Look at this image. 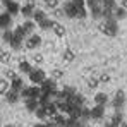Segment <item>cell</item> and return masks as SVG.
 Masks as SVG:
<instances>
[{"label":"cell","mask_w":127,"mask_h":127,"mask_svg":"<svg viewBox=\"0 0 127 127\" xmlns=\"http://www.w3.org/2000/svg\"><path fill=\"white\" fill-rule=\"evenodd\" d=\"M86 5H88V7L91 9L93 5H98V0H86Z\"/></svg>","instance_id":"f6af8a7d"},{"label":"cell","mask_w":127,"mask_h":127,"mask_svg":"<svg viewBox=\"0 0 127 127\" xmlns=\"http://www.w3.org/2000/svg\"><path fill=\"white\" fill-rule=\"evenodd\" d=\"M31 19H33V21L36 22V24H40V22H41L43 19H46V12H45V10H41V9H36Z\"/></svg>","instance_id":"44dd1931"},{"label":"cell","mask_w":127,"mask_h":127,"mask_svg":"<svg viewBox=\"0 0 127 127\" xmlns=\"http://www.w3.org/2000/svg\"><path fill=\"white\" fill-rule=\"evenodd\" d=\"M89 115H91V119H95V120L103 119V115H105V106L95 105L93 108H89Z\"/></svg>","instance_id":"ba28073f"},{"label":"cell","mask_w":127,"mask_h":127,"mask_svg":"<svg viewBox=\"0 0 127 127\" xmlns=\"http://www.w3.org/2000/svg\"><path fill=\"white\" fill-rule=\"evenodd\" d=\"M9 89H10V81L5 79V77H2L0 79V95H5Z\"/></svg>","instance_id":"4316f807"},{"label":"cell","mask_w":127,"mask_h":127,"mask_svg":"<svg viewBox=\"0 0 127 127\" xmlns=\"http://www.w3.org/2000/svg\"><path fill=\"white\" fill-rule=\"evenodd\" d=\"M52 120L57 124L59 127H65V122H67V117L64 115V113H57L55 117H52Z\"/></svg>","instance_id":"d4e9b609"},{"label":"cell","mask_w":127,"mask_h":127,"mask_svg":"<svg viewBox=\"0 0 127 127\" xmlns=\"http://www.w3.org/2000/svg\"><path fill=\"white\" fill-rule=\"evenodd\" d=\"M9 45H10L12 50H21V48H22V41H21V40H16L14 36H12V41L9 43Z\"/></svg>","instance_id":"d6a6232c"},{"label":"cell","mask_w":127,"mask_h":127,"mask_svg":"<svg viewBox=\"0 0 127 127\" xmlns=\"http://www.w3.org/2000/svg\"><path fill=\"white\" fill-rule=\"evenodd\" d=\"M0 53H2V50H0Z\"/></svg>","instance_id":"11a10c76"},{"label":"cell","mask_w":127,"mask_h":127,"mask_svg":"<svg viewBox=\"0 0 127 127\" xmlns=\"http://www.w3.org/2000/svg\"><path fill=\"white\" fill-rule=\"evenodd\" d=\"M24 106H26V110L28 112H31V113H34L36 110H38V100H34V98H28V100H24Z\"/></svg>","instance_id":"4fadbf2b"},{"label":"cell","mask_w":127,"mask_h":127,"mask_svg":"<svg viewBox=\"0 0 127 127\" xmlns=\"http://www.w3.org/2000/svg\"><path fill=\"white\" fill-rule=\"evenodd\" d=\"M45 110H46L48 119H52V117H55V115L59 113V108H57V103H55V101H50L48 105L45 106Z\"/></svg>","instance_id":"ac0fdd59"},{"label":"cell","mask_w":127,"mask_h":127,"mask_svg":"<svg viewBox=\"0 0 127 127\" xmlns=\"http://www.w3.org/2000/svg\"><path fill=\"white\" fill-rule=\"evenodd\" d=\"M24 86H26V84H24L22 77H19V76H16V77L10 81V89H14V91H19V93H21Z\"/></svg>","instance_id":"5bb4252c"},{"label":"cell","mask_w":127,"mask_h":127,"mask_svg":"<svg viewBox=\"0 0 127 127\" xmlns=\"http://www.w3.org/2000/svg\"><path fill=\"white\" fill-rule=\"evenodd\" d=\"M98 84H100V81H98V79H95V77L88 79V88H89V89H96Z\"/></svg>","instance_id":"d590c367"},{"label":"cell","mask_w":127,"mask_h":127,"mask_svg":"<svg viewBox=\"0 0 127 127\" xmlns=\"http://www.w3.org/2000/svg\"><path fill=\"white\" fill-rule=\"evenodd\" d=\"M100 31H101L103 34H106V36H110V38L117 36V34H119V21H115V19L103 21V24L100 26Z\"/></svg>","instance_id":"6da1fadb"},{"label":"cell","mask_w":127,"mask_h":127,"mask_svg":"<svg viewBox=\"0 0 127 127\" xmlns=\"http://www.w3.org/2000/svg\"><path fill=\"white\" fill-rule=\"evenodd\" d=\"M120 3H122V5H120V7H124V9H126V10H127V0H122V2H120Z\"/></svg>","instance_id":"c3c4849f"},{"label":"cell","mask_w":127,"mask_h":127,"mask_svg":"<svg viewBox=\"0 0 127 127\" xmlns=\"http://www.w3.org/2000/svg\"><path fill=\"white\" fill-rule=\"evenodd\" d=\"M0 62L9 64L10 62V53H9V52H2V53H0Z\"/></svg>","instance_id":"e575fe53"},{"label":"cell","mask_w":127,"mask_h":127,"mask_svg":"<svg viewBox=\"0 0 127 127\" xmlns=\"http://www.w3.org/2000/svg\"><path fill=\"white\" fill-rule=\"evenodd\" d=\"M69 103H70V105H76V106H83L84 105V96H83L81 93H76V95L69 100Z\"/></svg>","instance_id":"ffe728a7"},{"label":"cell","mask_w":127,"mask_h":127,"mask_svg":"<svg viewBox=\"0 0 127 127\" xmlns=\"http://www.w3.org/2000/svg\"><path fill=\"white\" fill-rule=\"evenodd\" d=\"M24 46L28 48V50H36L38 46H41V36L40 34H31V36H28L26 38V41H24Z\"/></svg>","instance_id":"277c9868"},{"label":"cell","mask_w":127,"mask_h":127,"mask_svg":"<svg viewBox=\"0 0 127 127\" xmlns=\"http://www.w3.org/2000/svg\"><path fill=\"white\" fill-rule=\"evenodd\" d=\"M45 127H59V126H57V124H55V122L50 119V122H48V124H45Z\"/></svg>","instance_id":"bcb514c9"},{"label":"cell","mask_w":127,"mask_h":127,"mask_svg":"<svg viewBox=\"0 0 127 127\" xmlns=\"http://www.w3.org/2000/svg\"><path fill=\"white\" fill-rule=\"evenodd\" d=\"M65 127H81V122H79L77 119L67 117V122H65Z\"/></svg>","instance_id":"1f68e13d"},{"label":"cell","mask_w":127,"mask_h":127,"mask_svg":"<svg viewBox=\"0 0 127 127\" xmlns=\"http://www.w3.org/2000/svg\"><path fill=\"white\" fill-rule=\"evenodd\" d=\"M22 29H24V33H26V36H31V34H34V29H36V22L31 21V19H26V21L21 24Z\"/></svg>","instance_id":"8fae6325"},{"label":"cell","mask_w":127,"mask_h":127,"mask_svg":"<svg viewBox=\"0 0 127 127\" xmlns=\"http://www.w3.org/2000/svg\"><path fill=\"white\" fill-rule=\"evenodd\" d=\"M101 7H103V9L113 10V9L117 7V2H115V0H103V2H101Z\"/></svg>","instance_id":"f546056e"},{"label":"cell","mask_w":127,"mask_h":127,"mask_svg":"<svg viewBox=\"0 0 127 127\" xmlns=\"http://www.w3.org/2000/svg\"><path fill=\"white\" fill-rule=\"evenodd\" d=\"M113 17H115V21H122V19H126V17H127V10L124 9V7L117 5V7L113 9Z\"/></svg>","instance_id":"9a60e30c"},{"label":"cell","mask_w":127,"mask_h":127,"mask_svg":"<svg viewBox=\"0 0 127 127\" xmlns=\"http://www.w3.org/2000/svg\"><path fill=\"white\" fill-rule=\"evenodd\" d=\"M120 127H127V122H122V124H120Z\"/></svg>","instance_id":"816d5d0a"},{"label":"cell","mask_w":127,"mask_h":127,"mask_svg":"<svg viewBox=\"0 0 127 127\" xmlns=\"http://www.w3.org/2000/svg\"><path fill=\"white\" fill-rule=\"evenodd\" d=\"M21 96L24 100H28V98L38 100V98L41 96V88H40V86H24L22 91H21Z\"/></svg>","instance_id":"7a4b0ae2"},{"label":"cell","mask_w":127,"mask_h":127,"mask_svg":"<svg viewBox=\"0 0 127 127\" xmlns=\"http://www.w3.org/2000/svg\"><path fill=\"white\" fill-rule=\"evenodd\" d=\"M72 3L79 9V7H86V0H72Z\"/></svg>","instance_id":"b9f144b4"},{"label":"cell","mask_w":127,"mask_h":127,"mask_svg":"<svg viewBox=\"0 0 127 127\" xmlns=\"http://www.w3.org/2000/svg\"><path fill=\"white\" fill-rule=\"evenodd\" d=\"M52 31L55 33V36H60L62 38L64 34H65V28H64V24H60V22H53V28H52Z\"/></svg>","instance_id":"7402d4cb"},{"label":"cell","mask_w":127,"mask_h":127,"mask_svg":"<svg viewBox=\"0 0 127 127\" xmlns=\"http://www.w3.org/2000/svg\"><path fill=\"white\" fill-rule=\"evenodd\" d=\"M33 127H45V124H36V126H33Z\"/></svg>","instance_id":"f907efd6"},{"label":"cell","mask_w":127,"mask_h":127,"mask_svg":"<svg viewBox=\"0 0 127 127\" xmlns=\"http://www.w3.org/2000/svg\"><path fill=\"white\" fill-rule=\"evenodd\" d=\"M98 81H100V83H108V81H110V76L103 72V74H100V77H98Z\"/></svg>","instance_id":"60d3db41"},{"label":"cell","mask_w":127,"mask_h":127,"mask_svg":"<svg viewBox=\"0 0 127 127\" xmlns=\"http://www.w3.org/2000/svg\"><path fill=\"white\" fill-rule=\"evenodd\" d=\"M0 5H2V3H0Z\"/></svg>","instance_id":"9f6ffc18"},{"label":"cell","mask_w":127,"mask_h":127,"mask_svg":"<svg viewBox=\"0 0 127 127\" xmlns=\"http://www.w3.org/2000/svg\"><path fill=\"white\" fill-rule=\"evenodd\" d=\"M53 22H55V21H52L50 17H46V19H43V21L38 24V28L43 29V31H48V29H52V28H53Z\"/></svg>","instance_id":"484cf974"},{"label":"cell","mask_w":127,"mask_h":127,"mask_svg":"<svg viewBox=\"0 0 127 127\" xmlns=\"http://www.w3.org/2000/svg\"><path fill=\"white\" fill-rule=\"evenodd\" d=\"M3 127H16V126H3Z\"/></svg>","instance_id":"f5cc1de1"},{"label":"cell","mask_w":127,"mask_h":127,"mask_svg":"<svg viewBox=\"0 0 127 127\" xmlns=\"http://www.w3.org/2000/svg\"><path fill=\"white\" fill-rule=\"evenodd\" d=\"M101 2H103V0H98V3H101Z\"/></svg>","instance_id":"db71d44e"},{"label":"cell","mask_w":127,"mask_h":127,"mask_svg":"<svg viewBox=\"0 0 127 127\" xmlns=\"http://www.w3.org/2000/svg\"><path fill=\"white\" fill-rule=\"evenodd\" d=\"M76 59V53H74V50H70V48H65L64 50V60L65 62H72Z\"/></svg>","instance_id":"83f0119b"},{"label":"cell","mask_w":127,"mask_h":127,"mask_svg":"<svg viewBox=\"0 0 127 127\" xmlns=\"http://www.w3.org/2000/svg\"><path fill=\"white\" fill-rule=\"evenodd\" d=\"M12 33H14V38H16V40L26 41V38H28V36H26V33H24V29H22V26H17V28H16Z\"/></svg>","instance_id":"cb8c5ba5"},{"label":"cell","mask_w":127,"mask_h":127,"mask_svg":"<svg viewBox=\"0 0 127 127\" xmlns=\"http://www.w3.org/2000/svg\"><path fill=\"white\" fill-rule=\"evenodd\" d=\"M3 96H5V101L7 103H17L19 98H21V93L19 91H14V89H9Z\"/></svg>","instance_id":"7c38bea8"},{"label":"cell","mask_w":127,"mask_h":127,"mask_svg":"<svg viewBox=\"0 0 127 127\" xmlns=\"http://www.w3.org/2000/svg\"><path fill=\"white\" fill-rule=\"evenodd\" d=\"M33 59H34V62H36V64H41L43 62V55H40V53H36Z\"/></svg>","instance_id":"ee69618b"},{"label":"cell","mask_w":127,"mask_h":127,"mask_svg":"<svg viewBox=\"0 0 127 127\" xmlns=\"http://www.w3.org/2000/svg\"><path fill=\"white\" fill-rule=\"evenodd\" d=\"M34 10H36V7H34V3H31V2L24 3V5L21 7V14L24 16V17H28V19H31V17H33Z\"/></svg>","instance_id":"30bf717a"},{"label":"cell","mask_w":127,"mask_h":127,"mask_svg":"<svg viewBox=\"0 0 127 127\" xmlns=\"http://www.w3.org/2000/svg\"><path fill=\"white\" fill-rule=\"evenodd\" d=\"M16 76H17V74H16L14 70H10V69H9V70H5V79H9V81H12V79H14Z\"/></svg>","instance_id":"ab89813d"},{"label":"cell","mask_w":127,"mask_h":127,"mask_svg":"<svg viewBox=\"0 0 127 127\" xmlns=\"http://www.w3.org/2000/svg\"><path fill=\"white\" fill-rule=\"evenodd\" d=\"M10 24H12V16L9 14V12H2L0 14V29H9L10 28Z\"/></svg>","instance_id":"9c48e42d"},{"label":"cell","mask_w":127,"mask_h":127,"mask_svg":"<svg viewBox=\"0 0 127 127\" xmlns=\"http://www.w3.org/2000/svg\"><path fill=\"white\" fill-rule=\"evenodd\" d=\"M40 88H41V93H45V95H52L53 91H57V81L52 79V77H50V79L46 77L41 84H40Z\"/></svg>","instance_id":"5b68a950"},{"label":"cell","mask_w":127,"mask_h":127,"mask_svg":"<svg viewBox=\"0 0 127 127\" xmlns=\"http://www.w3.org/2000/svg\"><path fill=\"white\" fill-rule=\"evenodd\" d=\"M86 16H88V10H86V7H79V9H77V14H76V17H79V19H84Z\"/></svg>","instance_id":"8d00e7d4"},{"label":"cell","mask_w":127,"mask_h":127,"mask_svg":"<svg viewBox=\"0 0 127 127\" xmlns=\"http://www.w3.org/2000/svg\"><path fill=\"white\" fill-rule=\"evenodd\" d=\"M60 77H64V72L60 70V69H55V70H52V79H60Z\"/></svg>","instance_id":"f35d334b"},{"label":"cell","mask_w":127,"mask_h":127,"mask_svg":"<svg viewBox=\"0 0 127 127\" xmlns=\"http://www.w3.org/2000/svg\"><path fill=\"white\" fill-rule=\"evenodd\" d=\"M110 122H112V124H115V126H119V127H120V124L124 122V119H122V113H120V112L117 110V112L113 113V117H112V120H110Z\"/></svg>","instance_id":"f1b7e54d"},{"label":"cell","mask_w":127,"mask_h":127,"mask_svg":"<svg viewBox=\"0 0 127 127\" xmlns=\"http://www.w3.org/2000/svg\"><path fill=\"white\" fill-rule=\"evenodd\" d=\"M105 127H119V126H115V124H112V122H108V124H106Z\"/></svg>","instance_id":"681fc988"},{"label":"cell","mask_w":127,"mask_h":127,"mask_svg":"<svg viewBox=\"0 0 127 127\" xmlns=\"http://www.w3.org/2000/svg\"><path fill=\"white\" fill-rule=\"evenodd\" d=\"M43 2H45V3H46V7H50L52 10L59 7V0H43Z\"/></svg>","instance_id":"74e56055"},{"label":"cell","mask_w":127,"mask_h":127,"mask_svg":"<svg viewBox=\"0 0 127 127\" xmlns=\"http://www.w3.org/2000/svg\"><path fill=\"white\" fill-rule=\"evenodd\" d=\"M33 70V65L28 62V60H21L19 62V72H22V74H29Z\"/></svg>","instance_id":"603a6c76"},{"label":"cell","mask_w":127,"mask_h":127,"mask_svg":"<svg viewBox=\"0 0 127 127\" xmlns=\"http://www.w3.org/2000/svg\"><path fill=\"white\" fill-rule=\"evenodd\" d=\"M89 14H91L93 19H101V14H103V7H101V3L93 5V7L89 9Z\"/></svg>","instance_id":"e0dca14e"},{"label":"cell","mask_w":127,"mask_h":127,"mask_svg":"<svg viewBox=\"0 0 127 127\" xmlns=\"http://www.w3.org/2000/svg\"><path fill=\"white\" fill-rule=\"evenodd\" d=\"M34 113H36V117H38L40 120H45V119H48V115H46V110H45V106H38V110H36Z\"/></svg>","instance_id":"4dcf8cb0"},{"label":"cell","mask_w":127,"mask_h":127,"mask_svg":"<svg viewBox=\"0 0 127 127\" xmlns=\"http://www.w3.org/2000/svg\"><path fill=\"white\" fill-rule=\"evenodd\" d=\"M126 103V93L122 91V89H119L117 93H115V96H113V106H115V110H122V106Z\"/></svg>","instance_id":"8992f818"},{"label":"cell","mask_w":127,"mask_h":127,"mask_svg":"<svg viewBox=\"0 0 127 127\" xmlns=\"http://www.w3.org/2000/svg\"><path fill=\"white\" fill-rule=\"evenodd\" d=\"M12 36H14V33H12L10 29H5L2 38H3V41H5V43H10V41H12Z\"/></svg>","instance_id":"836d02e7"},{"label":"cell","mask_w":127,"mask_h":127,"mask_svg":"<svg viewBox=\"0 0 127 127\" xmlns=\"http://www.w3.org/2000/svg\"><path fill=\"white\" fill-rule=\"evenodd\" d=\"M5 9H7V12H9L10 16H16V14H19V12H21V5H19V2H16V0H12Z\"/></svg>","instance_id":"2e32d148"},{"label":"cell","mask_w":127,"mask_h":127,"mask_svg":"<svg viewBox=\"0 0 127 127\" xmlns=\"http://www.w3.org/2000/svg\"><path fill=\"white\" fill-rule=\"evenodd\" d=\"M10 2H12V0H0V3H2V5H3V7H7V5H9V3H10Z\"/></svg>","instance_id":"7dc6e473"},{"label":"cell","mask_w":127,"mask_h":127,"mask_svg":"<svg viewBox=\"0 0 127 127\" xmlns=\"http://www.w3.org/2000/svg\"><path fill=\"white\" fill-rule=\"evenodd\" d=\"M0 127H2V126H0Z\"/></svg>","instance_id":"6f0895ef"},{"label":"cell","mask_w":127,"mask_h":127,"mask_svg":"<svg viewBox=\"0 0 127 127\" xmlns=\"http://www.w3.org/2000/svg\"><path fill=\"white\" fill-rule=\"evenodd\" d=\"M64 14H65L67 17H70V19H76L77 7L72 3V0H69V2H65V3H64Z\"/></svg>","instance_id":"52a82bcc"},{"label":"cell","mask_w":127,"mask_h":127,"mask_svg":"<svg viewBox=\"0 0 127 127\" xmlns=\"http://www.w3.org/2000/svg\"><path fill=\"white\" fill-rule=\"evenodd\" d=\"M93 100H95V105L105 106V105H106V101H108V95H106V93H96Z\"/></svg>","instance_id":"d6986e66"},{"label":"cell","mask_w":127,"mask_h":127,"mask_svg":"<svg viewBox=\"0 0 127 127\" xmlns=\"http://www.w3.org/2000/svg\"><path fill=\"white\" fill-rule=\"evenodd\" d=\"M53 16H55L57 19L62 17V16H65V14H64V9H62V10H60V9H53Z\"/></svg>","instance_id":"7bdbcfd3"},{"label":"cell","mask_w":127,"mask_h":127,"mask_svg":"<svg viewBox=\"0 0 127 127\" xmlns=\"http://www.w3.org/2000/svg\"><path fill=\"white\" fill-rule=\"evenodd\" d=\"M29 81H31V84H34V86H40L46 79V74H45V70L43 69H40V67H34L29 74Z\"/></svg>","instance_id":"3957f363"}]
</instances>
